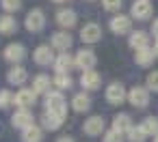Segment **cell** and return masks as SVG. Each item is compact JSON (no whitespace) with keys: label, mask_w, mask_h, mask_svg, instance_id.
<instances>
[{"label":"cell","mask_w":158,"mask_h":142,"mask_svg":"<svg viewBox=\"0 0 158 142\" xmlns=\"http://www.w3.org/2000/svg\"><path fill=\"white\" fill-rule=\"evenodd\" d=\"M46 112H52V114H59L65 118V112H67V103H65V97L61 90H50L46 95Z\"/></svg>","instance_id":"6da1fadb"},{"label":"cell","mask_w":158,"mask_h":142,"mask_svg":"<svg viewBox=\"0 0 158 142\" xmlns=\"http://www.w3.org/2000/svg\"><path fill=\"white\" fill-rule=\"evenodd\" d=\"M24 26L31 30V33H39L46 28V15L41 9H31L26 13V20H24Z\"/></svg>","instance_id":"7a4b0ae2"},{"label":"cell","mask_w":158,"mask_h":142,"mask_svg":"<svg viewBox=\"0 0 158 142\" xmlns=\"http://www.w3.org/2000/svg\"><path fill=\"white\" fill-rule=\"evenodd\" d=\"M37 101V93L33 88H20L15 95H13V103L20 108V110H31Z\"/></svg>","instance_id":"3957f363"},{"label":"cell","mask_w":158,"mask_h":142,"mask_svg":"<svg viewBox=\"0 0 158 142\" xmlns=\"http://www.w3.org/2000/svg\"><path fill=\"white\" fill-rule=\"evenodd\" d=\"M106 101L113 103V106H119L123 101H128V90L123 88V84L119 82H113L106 86Z\"/></svg>","instance_id":"277c9868"},{"label":"cell","mask_w":158,"mask_h":142,"mask_svg":"<svg viewBox=\"0 0 158 142\" xmlns=\"http://www.w3.org/2000/svg\"><path fill=\"white\" fill-rule=\"evenodd\" d=\"M76 60V67L82 69V71H91L95 65H98V56L93 50H78V54L74 56Z\"/></svg>","instance_id":"5b68a950"},{"label":"cell","mask_w":158,"mask_h":142,"mask_svg":"<svg viewBox=\"0 0 158 142\" xmlns=\"http://www.w3.org/2000/svg\"><path fill=\"white\" fill-rule=\"evenodd\" d=\"M128 101L134 106V108H145L149 103V90L147 86H134L128 90Z\"/></svg>","instance_id":"8992f818"},{"label":"cell","mask_w":158,"mask_h":142,"mask_svg":"<svg viewBox=\"0 0 158 142\" xmlns=\"http://www.w3.org/2000/svg\"><path fill=\"white\" fill-rule=\"evenodd\" d=\"M110 30L115 35H130L132 33V17L130 15H113L110 20Z\"/></svg>","instance_id":"52a82bcc"},{"label":"cell","mask_w":158,"mask_h":142,"mask_svg":"<svg viewBox=\"0 0 158 142\" xmlns=\"http://www.w3.org/2000/svg\"><path fill=\"white\" fill-rule=\"evenodd\" d=\"M130 15L134 20H141V22L147 20L152 15V2L149 0H134L132 7H130Z\"/></svg>","instance_id":"ba28073f"},{"label":"cell","mask_w":158,"mask_h":142,"mask_svg":"<svg viewBox=\"0 0 158 142\" xmlns=\"http://www.w3.org/2000/svg\"><path fill=\"white\" fill-rule=\"evenodd\" d=\"M80 39H82L85 43H98V41L102 39V28H100L95 22L85 24V26L80 28Z\"/></svg>","instance_id":"9c48e42d"},{"label":"cell","mask_w":158,"mask_h":142,"mask_svg":"<svg viewBox=\"0 0 158 142\" xmlns=\"http://www.w3.org/2000/svg\"><path fill=\"white\" fill-rule=\"evenodd\" d=\"M72 43H74V39H72V35L69 33H54L52 37H50V48L52 50H61V52H67L69 48H72Z\"/></svg>","instance_id":"30bf717a"},{"label":"cell","mask_w":158,"mask_h":142,"mask_svg":"<svg viewBox=\"0 0 158 142\" xmlns=\"http://www.w3.org/2000/svg\"><path fill=\"white\" fill-rule=\"evenodd\" d=\"M128 45H130L134 52L145 50V48H149V35H147L145 30H132L130 37H128Z\"/></svg>","instance_id":"8fae6325"},{"label":"cell","mask_w":158,"mask_h":142,"mask_svg":"<svg viewBox=\"0 0 158 142\" xmlns=\"http://www.w3.org/2000/svg\"><path fill=\"white\" fill-rule=\"evenodd\" d=\"M54 58H56V56H54V50H52L50 45H39V48L33 52V60H35L37 65H41V67H44V65H50V63L54 65Z\"/></svg>","instance_id":"7c38bea8"},{"label":"cell","mask_w":158,"mask_h":142,"mask_svg":"<svg viewBox=\"0 0 158 142\" xmlns=\"http://www.w3.org/2000/svg\"><path fill=\"white\" fill-rule=\"evenodd\" d=\"M74 67H76V60H74V56H72L69 52H61V54L54 58V69H56V73H69Z\"/></svg>","instance_id":"4fadbf2b"},{"label":"cell","mask_w":158,"mask_h":142,"mask_svg":"<svg viewBox=\"0 0 158 142\" xmlns=\"http://www.w3.org/2000/svg\"><path fill=\"white\" fill-rule=\"evenodd\" d=\"M82 131L87 133V136H100V133H104V118L102 116H89L85 123H82Z\"/></svg>","instance_id":"5bb4252c"},{"label":"cell","mask_w":158,"mask_h":142,"mask_svg":"<svg viewBox=\"0 0 158 142\" xmlns=\"http://www.w3.org/2000/svg\"><path fill=\"white\" fill-rule=\"evenodd\" d=\"M24 56H26V48L22 43H9L5 48V58L9 63H13V65H18L20 60H24Z\"/></svg>","instance_id":"9a60e30c"},{"label":"cell","mask_w":158,"mask_h":142,"mask_svg":"<svg viewBox=\"0 0 158 142\" xmlns=\"http://www.w3.org/2000/svg\"><path fill=\"white\" fill-rule=\"evenodd\" d=\"M76 22H78V15H76V11H72V9H61V11L56 13V24H59L61 28H65V30L74 28Z\"/></svg>","instance_id":"2e32d148"},{"label":"cell","mask_w":158,"mask_h":142,"mask_svg":"<svg viewBox=\"0 0 158 142\" xmlns=\"http://www.w3.org/2000/svg\"><path fill=\"white\" fill-rule=\"evenodd\" d=\"M80 84H82L85 90H95V88H100L102 78H100V73H98L95 69H91V71H82V75H80Z\"/></svg>","instance_id":"e0dca14e"},{"label":"cell","mask_w":158,"mask_h":142,"mask_svg":"<svg viewBox=\"0 0 158 142\" xmlns=\"http://www.w3.org/2000/svg\"><path fill=\"white\" fill-rule=\"evenodd\" d=\"M11 125L18 127V129H26V127L35 125V123H33V112H31V110H18V112L11 116Z\"/></svg>","instance_id":"ac0fdd59"},{"label":"cell","mask_w":158,"mask_h":142,"mask_svg":"<svg viewBox=\"0 0 158 142\" xmlns=\"http://www.w3.org/2000/svg\"><path fill=\"white\" fill-rule=\"evenodd\" d=\"M132 127H134V125H132V118H130V114H126V112H119V114H115V116H113V129H117L119 133L128 136V131H130Z\"/></svg>","instance_id":"d6986e66"},{"label":"cell","mask_w":158,"mask_h":142,"mask_svg":"<svg viewBox=\"0 0 158 142\" xmlns=\"http://www.w3.org/2000/svg\"><path fill=\"white\" fill-rule=\"evenodd\" d=\"M50 88H52V80H50V75L39 73V75L33 78V90H35L37 95H48Z\"/></svg>","instance_id":"ffe728a7"},{"label":"cell","mask_w":158,"mask_h":142,"mask_svg":"<svg viewBox=\"0 0 158 142\" xmlns=\"http://www.w3.org/2000/svg\"><path fill=\"white\" fill-rule=\"evenodd\" d=\"M63 116H59V114H52V112H44V116H41V125H44V129H48V131H56L61 125H63Z\"/></svg>","instance_id":"44dd1931"},{"label":"cell","mask_w":158,"mask_h":142,"mask_svg":"<svg viewBox=\"0 0 158 142\" xmlns=\"http://www.w3.org/2000/svg\"><path fill=\"white\" fill-rule=\"evenodd\" d=\"M72 108L76 110V112H87L89 108H91V97L82 90V93H76L74 97H72Z\"/></svg>","instance_id":"7402d4cb"},{"label":"cell","mask_w":158,"mask_h":142,"mask_svg":"<svg viewBox=\"0 0 158 142\" xmlns=\"http://www.w3.org/2000/svg\"><path fill=\"white\" fill-rule=\"evenodd\" d=\"M44 140V129L39 125H31L22 129V142H41Z\"/></svg>","instance_id":"603a6c76"},{"label":"cell","mask_w":158,"mask_h":142,"mask_svg":"<svg viewBox=\"0 0 158 142\" xmlns=\"http://www.w3.org/2000/svg\"><path fill=\"white\" fill-rule=\"evenodd\" d=\"M7 80H9V84H24L26 80H28V71L24 69V67H11L9 69V73H7Z\"/></svg>","instance_id":"cb8c5ba5"},{"label":"cell","mask_w":158,"mask_h":142,"mask_svg":"<svg viewBox=\"0 0 158 142\" xmlns=\"http://www.w3.org/2000/svg\"><path fill=\"white\" fill-rule=\"evenodd\" d=\"M154 58H156V54H154L152 48H145V50L134 52V60H136L139 67H149V65L154 63Z\"/></svg>","instance_id":"d4e9b609"},{"label":"cell","mask_w":158,"mask_h":142,"mask_svg":"<svg viewBox=\"0 0 158 142\" xmlns=\"http://www.w3.org/2000/svg\"><path fill=\"white\" fill-rule=\"evenodd\" d=\"M18 30V20L13 15H2L0 17V35H13Z\"/></svg>","instance_id":"484cf974"},{"label":"cell","mask_w":158,"mask_h":142,"mask_svg":"<svg viewBox=\"0 0 158 142\" xmlns=\"http://www.w3.org/2000/svg\"><path fill=\"white\" fill-rule=\"evenodd\" d=\"M52 84L56 86V90H67V88H72L74 86V80H72V75L69 73H56L54 78H52Z\"/></svg>","instance_id":"4316f807"},{"label":"cell","mask_w":158,"mask_h":142,"mask_svg":"<svg viewBox=\"0 0 158 142\" xmlns=\"http://www.w3.org/2000/svg\"><path fill=\"white\" fill-rule=\"evenodd\" d=\"M141 127L145 129L147 136H158V118H156V116H147V118L141 123Z\"/></svg>","instance_id":"83f0119b"},{"label":"cell","mask_w":158,"mask_h":142,"mask_svg":"<svg viewBox=\"0 0 158 142\" xmlns=\"http://www.w3.org/2000/svg\"><path fill=\"white\" fill-rule=\"evenodd\" d=\"M128 140H130V142H145V140H147V133H145V129H143L141 125H136V127H132V129L128 131Z\"/></svg>","instance_id":"f1b7e54d"},{"label":"cell","mask_w":158,"mask_h":142,"mask_svg":"<svg viewBox=\"0 0 158 142\" xmlns=\"http://www.w3.org/2000/svg\"><path fill=\"white\" fill-rule=\"evenodd\" d=\"M102 142H123V133H119L117 129H106L102 133Z\"/></svg>","instance_id":"f546056e"},{"label":"cell","mask_w":158,"mask_h":142,"mask_svg":"<svg viewBox=\"0 0 158 142\" xmlns=\"http://www.w3.org/2000/svg\"><path fill=\"white\" fill-rule=\"evenodd\" d=\"M9 106H13V93L11 90H0V108H9Z\"/></svg>","instance_id":"4dcf8cb0"},{"label":"cell","mask_w":158,"mask_h":142,"mask_svg":"<svg viewBox=\"0 0 158 142\" xmlns=\"http://www.w3.org/2000/svg\"><path fill=\"white\" fill-rule=\"evenodd\" d=\"M145 84H147V90H154V93H158V71H152V73H147V80H145Z\"/></svg>","instance_id":"1f68e13d"},{"label":"cell","mask_w":158,"mask_h":142,"mask_svg":"<svg viewBox=\"0 0 158 142\" xmlns=\"http://www.w3.org/2000/svg\"><path fill=\"white\" fill-rule=\"evenodd\" d=\"M22 7V0H2V9L7 11V13H13V11H18Z\"/></svg>","instance_id":"d6a6232c"},{"label":"cell","mask_w":158,"mask_h":142,"mask_svg":"<svg viewBox=\"0 0 158 142\" xmlns=\"http://www.w3.org/2000/svg\"><path fill=\"white\" fill-rule=\"evenodd\" d=\"M121 2H123V0H102V5H104L106 11H119Z\"/></svg>","instance_id":"836d02e7"},{"label":"cell","mask_w":158,"mask_h":142,"mask_svg":"<svg viewBox=\"0 0 158 142\" xmlns=\"http://www.w3.org/2000/svg\"><path fill=\"white\" fill-rule=\"evenodd\" d=\"M152 33H154V37L158 39V20H154V24H152Z\"/></svg>","instance_id":"e575fe53"},{"label":"cell","mask_w":158,"mask_h":142,"mask_svg":"<svg viewBox=\"0 0 158 142\" xmlns=\"http://www.w3.org/2000/svg\"><path fill=\"white\" fill-rule=\"evenodd\" d=\"M56 142H74V138H72V136H61Z\"/></svg>","instance_id":"d590c367"},{"label":"cell","mask_w":158,"mask_h":142,"mask_svg":"<svg viewBox=\"0 0 158 142\" xmlns=\"http://www.w3.org/2000/svg\"><path fill=\"white\" fill-rule=\"evenodd\" d=\"M154 54L158 56V39H156V43H154Z\"/></svg>","instance_id":"8d00e7d4"},{"label":"cell","mask_w":158,"mask_h":142,"mask_svg":"<svg viewBox=\"0 0 158 142\" xmlns=\"http://www.w3.org/2000/svg\"><path fill=\"white\" fill-rule=\"evenodd\" d=\"M154 142H158V136H154Z\"/></svg>","instance_id":"74e56055"},{"label":"cell","mask_w":158,"mask_h":142,"mask_svg":"<svg viewBox=\"0 0 158 142\" xmlns=\"http://www.w3.org/2000/svg\"><path fill=\"white\" fill-rule=\"evenodd\" d=\"M54 2H65V0H54Z\"/></svg>","instance_id":"f35d334b"}]
</instances>
